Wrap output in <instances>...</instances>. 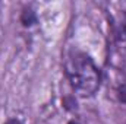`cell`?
<instances>
[{"label": "cell", "mask_w": 126, "mask_h": 124, "mask_svg": "<svg viewBox=\"0 0 126 124\" xmlns=\"http://www.w3.org/2000/svg\"><path fill=\"white\" fill-rule=\"evenodd\" d=\"M64 73L73 91L82 98H90L101 86V72L94 60L82 50L72 47L64 56Z\"/></svg>", "instance_id": "1"}, {"label": "cell", "mask_w": 126, "mask_h": 124, "mask_svg": "<svg viewBox=\"0 0 126 124\" xmlns=\"http://www.w3.org/2000/svg\"><path fill=\"white\" fill-rule=\"evenodd\" d=\"M117 96H119V101L126 104V85H122L117 91Z\"/></svg>", "instance_id": "2"}, {"label": "cell", "mask_w": 126, "mask_h": 124, "mask_svg": "<svg viewBox=\"0 0 126 124\" xmlns=\"http://www.w3.org/2000/svg\"><path fill=\"white\" fill-rule=\"evenodd\" d=\"M6 124H22L18 118H12V120H9V121H6Z\"/></svg>", "instance_id": "3"}]
</instances>
